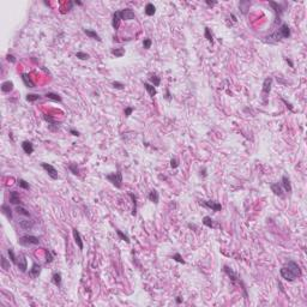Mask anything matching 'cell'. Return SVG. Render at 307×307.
I'll return each instance as SVG.
<instances>
[{"mask_svg": "<svg viewBox=\"0 0 307 307\" xmlns=\"http://www.w3.org/2000/svg\"><path fill=\"white\" fill-rule=\"evenodd\" d=\"M1 210H3L4 215H5L9 219H12V210H11V208H10L7 204H3V205H1Z\"/></svg>", "mask_w": 307, "mask_h": 307, "instance_id": "83f0119b", "label": "cell"}, {"mask_svg": "<svg viewBox=\"0 0 307 307\" xmlns=\"http://www.w3.org/2000/svg\"><path fill=\"white\" fill-rule=\"evenodd\" d=\"M52 282H53L56 287H61V282H62L61 274H60V272H55V274H53V276H52Z\"/></svg>", "mask_w": 307, "mask_h": 307, "instance_id": "cb8c5ba5", "label": "cell"}, {"mask_svg": "<svg viewBox=\"0 0 307 307\" xmlns=\"http://www.w3.org/2000/svg\"><path fill=\"white\" fill-rule=\"evenodd\" d=\"M40 99H41V96L37 95V94H28L27 95V101L28 102H35V101H37Z\"/></svg>", "mask_w": 307, "mask_h": 307, "instance_id": "f35d334b", "label": "cell"}, {"mask_svg": "<svg viewBox=\"0 0 307 307\" xmlns=\"http://www.w3.org/2000/svg\"><path fill=\"white\" fill-rule=\"evenodd\" d=\"M148 198H149V200H150V202L155 203V204H159L160 194H159V192H157L156 190H151V191H150V193H149V196H148Z\"/></svg>", "mask_w": 307, "mask_h": 307, "instance_id": "ffe728a7", "label": "cell"}, {"mask_svg": "<svg viewBox=\"0 0 307 307\" xmlns=\"http://www.w3.org/2000/svg\"><path fill=\"white\" fill-rule=\"evenodd\" d=\"M171 167H172L173 169L178 168V167H179V160H178V159H175V157H174V159H172V160H171Z\"/></svg>", "mask_w": 307, "mask_h": 307, "instance_id": "bcb514c9", "label": "cell"}, {"mask_svg": "<svg viewBox=\"0 0 307 307\" xmlns=\"http://www.w3.org/2000/svg\"><path fill=\"white\" fill-rule=\"evenodd\" d=\"M112 85H113V88H115V89H119V90H122L124 89V84L122 83H120V82H113L112 83Z\"/></svg>", "mask_w": 307, "mask_h": 307, "instance_id": "7dc6e473", "label": "cell"}, {"mask_svg": "<svg viewBox=\"0 0 307 307\" xmlns=\"http://www.w3.org/2000/svg\"><path fill=\"white\" fill-rule=\"evenodd\" d=\"M119 16H120V19L122 21H132L136 18V15L131 9H124L119 11Z\"/></svg>", "mask_w": 307, "mask_h": 307, "instance_id": "ba28073f", "label": "cell"}, {"mask_svg": "<svg viewBox=\"0 0 307 307\" xmlns=\"http://www.w3.org/2000/svg\"><path fill=\"white\" fill-rule=\"evenodd\" d=\"M199 204L204 208H208V209H211L214 211H221L222 210V205L218 203V202H215V200H199Z\"/></svg>", "mask_w": 307, "mask_h": 307, "instance_id": "5b68a950", "label": "cell"}, {"mask_svg": "<svg viewBox=\"0 0 307 307\" xmlns=\"http://www.w3.org/2000/svg\"><path fill=\"white\" fill-rule=\"evenodd\" d=\"M128 196L131 197V199H132V203H133V209H132V216H136L137 215V196L136 194H133V193H128Z\"/></svg>", "mask_w": 307, "mask_h": 307, "instance_id": "f546056e", "label": "cell"}, {"mask_svg": "<svg viewBox=\"0 0 307 307\" xmlns=\"http://www.w3.org/2000/svg\"><path fill=\"white\" fill-rule=\"evenodd\" d=\"M223 270H224V272H225V274H227V275L230 277V280H232L234 283H235L237 281H240V278L238 277V275H237V274H235V272H234L232 269H230L229 266L224 265V266H223Z\"/></svg>", "mask_w": 307, "mask_h": 307, "instance_id": "9a60e30c", "label": "cell"}, {"mask_svg": "<svg viewBox=\"0 0 307 307\" xmlns=\"http://www.w3.org/2000/svg\"><path fill=\"white\" fill-rule=\"evenodd\" d=\"M6 60L10 61V62H12V64L16 62V58H15L12 54H7V55H6Z\"/></svg>", "mask_w": 307, "mask_h": 307, "instance_id": "681fc988", "label": "cell"}, {"mask_svg": "<svg viewBox=\"0 0 307 307\" xmlns=\"http://www.w3.org/2000/svg\"><path fill=\"white\" fill-rule=\"evenodd\" d=\"M280 274L282 276V278H284L285 281L288 282H293L295 281L297 277L301 276V269L299 266V264L294 260H289L288 263H285L281 270H280Z\"/></svg>", "mask_w": 307, "mask_h": 307, "instance_id": "6da1fadb", "label": "cell"}, {"mask_svg": "<svg viewBox=\"0 0 307 307\" xmlns=\"http://www.w3.org/2000/svg\"><path fill=\"white\" fill-rule=\"evenodd\" d=\"M112 54L115 58H121L125 54V49L124 48H114V49H112Z\"/></svg>", "mask_w": 307, "mask_h": 307, "instance_id": "d6a6232c", "label": "cell"}, {"mask_svg": "<svg viewBox=\"0 0 307 307\" xmlns=\"http://www.w3.org/2000/svg\"><path fill=\"white\" fill-rule=\"evenodd\" d=\"M200 175H203L204 178L208 175V174H206V168H205V167H203V168L200 169Z\"/></svg>", "mask_w": 307, "mask_h": 307, "instance_id": "f5cc1de1", "label": "cell"}, {"mask_svg": "<svg viewBox=\"0 0 307 307\" xmlns=\"http://www.w3.org/2000/svg\"><path fill=\"white\" fill-rule=\"evenodd\" d=\"M22 149H23V151L27 154V155H31V154L34 152V145L29 140H24L22 143Z\"/></svg>", "mask_w": 307, "mask_h": 307, "instance_id": "5bb4252c", "label": "cell"}, {"mask_svg": "<svg viewBox=\"0 0 307 307\" xmlns=\"http://www.w3.org/2000/svg\"><path fill=\"white\" fill-rule=\"evenodd\" d=\"M68 169L71 171L72 174L79 175V168H78V166H77V163H70L68 165Z\"/></svg>", "mask_w": 307, "mask_h": 307, "instance_id": "e575fe53", "label": "cell"}, {"mask_svg": "<svg viewBox=\"0 0 307 307\" xmlns=\"http://www.w3.org/2000/svg\"><path fill=\"white\" fill-rule=\"evenodd\" d=\"M76 56L78 58V59H81V60H88V59H89V54H87V53H84V52H77V53H76Z\"/></svg>", "mask_w": 307, "mask_h": 307, "instance_id": "b9f144b4", "label": "cell"}, {"mask_svg": "<svg viewBox=\"0 0 307 307\" xmlns=\"http://www.w3.org/2000/svg\"><path fill=\"white\" fill-rule=\"evenodd\" d=\"M250 6H251L250 1H240V4H239V7H240V10L244 15L247 13V10H250Z\"/></svg>", "mask_w": 307, "mask_h": 307, "instance_id": "f1b7e54d", "label": "cell"}, {"mask_svg": "<svg viewBox=\"0 0 307 307\" xmlns=\"http://www.w3.org/2000/svg\"><path fill=\"white\" fill-rule=\"evenodd\" d=\"M271 85H272V78L271 77H268V78H265L264 82H263V95H264V97H266V95L270 94Z\"/></svg>", "mask_w": 307, "mask_h": 307, "instance_id": "7c38bea8", "label": "cell"}, {"mask_svg": "<svg viewBox=\"0 0 307 307\" xmlns=\"http://www.w3.org/2000/svg\"><path fill=\"white\" fill-rule=\"evenodd\" d=\"M18 244L21 246H33V245H39L40 244V239L37 237H34V235H23L19 238L18 240Z\"/></svg>", "mask_w": 307, "mask_h": 307, "instance_id": "3957f363", "label": "cell"}, {"mask_svg": "<svg viewBox=\"0 0 307 307\" xmlns=\"http://www.w3.org/2000/svg\"><path fill=\"white\" fill-rule=\"evenodd\" d=\"M271 191L276 194V196H278V197H283V188H282V186H281V184H278V182H275V184H271Z\"/></svg>", "mask_w": 307, "mask_h": 307, "instance_id": "e0dca14e", "label": "cell"}, {"mask_svg": "<svg viewBox=\"0 0 307 307\" xmlns=\"http://www.w3.org/2000/svg\"><path fill=\"white\" fill-rule=\"evenodd\" d=\"M285 61H287V62H288V64H289V65H290V67H294V64H293V61H291V60H290V59H288V58H285Z\"/></svg>", "mask_w": 307, "mask_h": 307, "instance_id": "11a10c76", "label": "cell"}, {"mask_svg": "<svg viewBox=\"0 0 307 307\" xmlns=\"http://www.w3.org/2000/svg\"><path fill=\"white\" fill-rule=\"evenodd\" d=\"M17 184H18L19 187H22V188H24V190H30L29 182H27L24 179H18V180H17Z\"/></svg>", "mask_w": 307, "mask_h": 307, "instance_id": "74e56055", "label": "cell"}, {"mask_svg": "<svg viewBox=\"0 0 307 307\" xmlns=\"http://www.w3.org/2000/svg\"><path fill=\"white\" fill-rule=\"evenodd\" d=\"M9 199H10V203H12V204H15V205L21 204V197H19L18 192H16V191H10Z\"/></svg>", "mask_w": 307, "mask_h": 307, "instance_id": "2e32d148", "label": "cell"}, {"mask_svg": "<svg viewBox=\"0 0 307 307\" xmlns=\"http://www.w3.org/2000/svg\"><path fill=\"white\" fill-rule=\"evenodd\" d=\"M7 253H9V257H10V259H11V262H12L15 265H17V260H18V257H16V254H15L13 250H12V248H9Z\"/></svg>", "mask_w": 307, "mask_h": 307, "instance_id": "ab89813d", "label": "cell"}, {"mask_svg": "<svg viewBox=\"0 0 307 307\" xmlns=\"http://www.w3.org/2000/svg\"><path fill=\"white\" fill-rule=\"evenodd\" d=\"M44 96H46L48 100H52V101H54V102H61V101H62L61 96L58 95V94H55V93H47Z\"/></svg>", "mask_w": 307, "mask_h": 307, "instance_id": "4316f807", "label": "cell"}, {"mask_svg": "<svg viewBox=\"0 0 307 307\" xmlns=\"http://www.w3.org/2000/svg\"><path fill=\"white\" fill-rule=\"evenodd\" d=\"M41 167L48 173V175L53 179V180H56L58 178H59V175H58V171L52 166V165H49V163H41Z\"/></svg>", "mask_w": 307, "mask_h": 307, "instance_id": "52a82bcc", "label": "cell"}, {"mask_svg": "<svg viewBox=\"0 0 307 307\" xmlns=\"http://www.w3.org/2000/svg\"><path fill=\"white\" fill-rule=\"evenodd\" d=\"M18 225L23 230H31L35 225V222L31 221V219H27V218H19L18 219Z\"/></svg>", "mask_w": 307, "mask_h": 307, "instance_id": "9c48e42d", "label": "cell"}, {"mask_svg": "<svg viewBox=\"0 0 307 307\" xmlns=\"http://www.w3.org/2000/svg\"><path fill=\"white\" fill-rule=\"evenodd\" d=\"M13 90V83L11 81H6L1 84V91L5 93V94H9Z\"/></svg>", "mask_w": 307, "mask_h": 307, "instance_id": "603a6c76", "label": "cell"}, {"mask_svg": "<svg viewBox=\"0 0 307 307\" xmlns=\"http://www.w3.org/2000/svg\"><path fill=\"white\" fill-rule=\"evenodd\" d=\"M206 4H208L209 6H212V5H216L217 1H209V0H206Z\"/></svg>", "mask_w": 307, "mask_h": 307, "instance_id": "db71d44e", "label": "cell"}, {"mask_svg": "<svg viewBox=\"0 0 307 307\" xmlns=\"http://www.w3.org/2000/svg\"><path fill=\"white\" fill-rule=\"evenodd\" d=\"M1 268H3L4 270H9V269H10V262H9L4 256H1Z\"/></svg>", "mask_w": 307, "mask_h": 307, "instance_id": "60d3db41", "label": "cell"}, {"mask_svg": "<svg viewBox=\"0 0 307 307\" xmlns=\"http://www.w3.org/2000/svg\"><path fill=\"white\" fill-rule=\"evenodd\" d=\"M289 36H290V28L288 27V24L283 23L276 33L271 34L270 36H268V37H265V39H268V40H266L268 42H271V43H272V42H277V41H280V40H282V39H288Z\"/></svg>", "mask_w": 307, "mask_h": 307, "instance_id": "7a4b0ae2", "label": "cell"}, {"mask_svg": "<svg viewBox=\"0 0 307 307\" xmlns=\"http://www.w3.org/2000/svg\"><path fill=\"white\" fill-rule=\"evenodd\" d=\"M17 266L22 272H25L28 269V262H27V257L23 253H19L18 256V260H17Z\"/></svg>", "mask_w": 307, "mask_h": 307, "instance_id": "30bf717a", "label": "cell"}, {"mask_svg": "<svg viewBox=\"0 0 307 307\" xmlns=\"http://www.w3.org/2000/svg\"><path fill=\"white\" fill-rule=\"evenodd\" d=\"M281 186L282 188L287 192V193H291V184H290V180L287 175H283L282 176V182H281Z\"/></svg>", "mask_w": 307, "mask_h": 307, "instance_id": "4fadbf2b", "label": "cell"}, {"mask_svg": "<svg viewBox=\"0 0 307 307\" xmlns=\"http://www.w3.org/2000/svg\"><path fill=\"white\" fill-rule=\"evenodd\" d=\"M120 16H119V11H115L113 13V19H112V25L114 28V30H118L120 27Z\"/></svg>", "mask_w": 307, "mask_h": 307, "instance_id": "44dd1931", "label": "cell"}, {"mask_svg": "<svg viewBox=\"0 0 307 307\" xmlns=\"http://www.w3.org/2000/svg\"><path fill=\"white\" fill-rule=\"evenodd\" d=\"M150 82H151V84L154 87H159L161 84V78H160V77H157V76H155V74H152L150 77Z\"/></svg>", "mask_w": 307, "mask_h": 307, "instance_id": "836d02e7", "label": "cell"}, {"mask_svg": "<svg viewBox=\"0 0 307 307\" xmlns=\"http://www.w3.org/2000/svg\"><path fill=\"white\" fill-rule=\"evenodd\" d=\"M155 12H156L155 5L151 4V3L146 4V6H145V15L146 16H154V15H155Z\"/></svg>", "mask_w": 307, "mask_h": 307, "instance_id": "d4e9b609", "label": "cell"}, {"mask_svg": "<svg viewBox=\"0 0 307 307\" xmlns=\"http://www.w3.org/2000/svg\"><path fill=\"white\" fill-rule=\"evenodd\" d=\"M16 211H17V214L19 215V216H25V217H30V212L27 210V209H24L23 206H19V205H17V208H16Z\"/></svg>", "mask_w": 307, "mask_h": 307, "instance_id": "4dcf8cb0", "label": "cell"}, {"mask_svg": "<svg viewBox=\"0 0 307 307\" xmlns=\"http://www.w3.org/2000/svg\"><path fill=\"white\" fill-rule=\"evenodd\" d=\"M175 262H178V263H180V264H185V260L182 259V257H181V254L180 253H175V254H173V257H172Z\"/></svg>", "mask_w": 307, "mask_h": 307, "instance_id": "ee69618b", "label": "cell"}, {"mask_svg": "<svg viewBox=\"0 0 307 307\" xmlns=\"http://www.w3.org/2000/svg\"><path fill=\"white\" fill-rule=\"evenodd\" d=\"M44 254H46V263H52L54 259V253L50 250H44Z\"/></svg>", "mask_w": 307, "mask_h": 307, "instance_id": "d590c367", "label": "cell"}, {"mask_svg": "<svg viewBox=\"0 0 307 307\" xmlns=\"http://www.w3.org/2000/svg\"><path fill=\"white\" fill-rule=\"evenodd\" d=\"M134 110V108L133 107H126L125 108V110H124V113H125V116H130L131 114H132V112Z\"/></svg>", "mask_w": 307, "mask_h": 307, "instance_id": "c3c4849f", "label": "cell"}, {"mask_svg": "<svg viewBox=\"0 0 307 307\" xmlns=\"http://www.w3.org/2000/svg\"><path fill=\"white\" fill-rule=\"evenodd\" d=\"M204 35H205V39L209 41V42H214V39H212V34H211V31H210V29L209 28H205V33H204Z\"/></svg>", "mask_w": 307, "mask_h": 307, "instance_id": "7bdbcfd3", "label": "cell"}, {"mask_svg": "<svg viewBox=\"0 0 307 307\" xmlns=\"http://www.w3.org/2000/svg\"><path fill=\"white\" fill-rule=\"evenodd\" d=\"M22 81H23V83H24V85H25L27 88H34V87H35L34 82L31 81L30 76H29L28 73H22Z\"/></svg>", "mask_w": 307, "mask_h": 307, "instance_id": "d6986e66", "label": "cell"}, {"mask_svg": "<svg viewBox=\"0 0 307 307\" xmlns=\"http://www.w3.org/2000/svg\"><path fill=\"white\" fill-rule=\"evenodd\" d=\"M83 31H84V34L87 35V36H89L90 39H94V40H96V41H99V42H101V37H100V35L95 31V30H90V29H83Z\"/></svg>", "mask_w": 307, "mask_h": 307, "instance_id": "7402d4cb", "label": "cell"}, {"mask_svg": "<svg viewBox=\"0 0 307 307\" xmlns=\"http://www.w3.org/2000/svg\"><path fill=\"white\" fill-rule=\"evenodd\" d=\"M165 99H166L167 101H171V100H172V95H171V93H169V89L166 90V96H165Z\"/></svg>", "mask_w": 307, "mask_h": 307, "instance_id": "f907efd6", "label": "cell"}, {"mask_svg": "<svg viewBox=\"0 0 307 307\" xmlns=\"http://www.w3.org/2000/svg\"><path fill=\"white\" fill-rule=\"evenodd\" d=\"M115 232H116L118 237H119V238H120V239H121L122 241H125V242L130 244V238H128V237H127V235H126L125 233H122V232H121V230H119V229H116V230H115Z\"/></svg>", "mask_w": 307, "mask_h": 307, "instance_id": "8d00e7d4", "label": "cell"}, {"mask_svg": "<svg viewBox=\"0 0 307 307\" xmlns=\"http://www.w3.org/2000/svg\"><path fill=\"white\" fill-rule=\"evenodd\" d=\"M151 44H152V41H151L150 39H144V41H143V47H144L145 49H149V48L151 47Z\"/></svg>", "mask_w": 307, "mask_h": 307, "instance_id": "f6af8a7d", "label": "cell"}, {"mask_svg": "<svg viewBox=\"0 0 307 307\" xmlns=\"http://www.w3.org/2000/svg\"><path fill=\"white\" fill-rule=\"evenodd\" d=\"M176 303H181V297L180 296L176 297Z\"/></svg>", "mask_w": 307, "mask_h": 307, "instance_id": "680465c9", "label": "cell"}, {"mask_svg": "<svg viewBox=\"0 0 307 307\" xmlns=\"http://www.w3.org/2000/svg\"><path fill=\"white\" fill-rule=\"evenodd\" d=\"M74 4L78 5V6H82V5H83V3H82V1H78V0H77V1H74Z\"/></svg>", "mask_w": 307, "mask_h": 307, "instance_id": "6f0895ef", "label": "cell"}, {"mask_svg": "<svg viewBox=\"0 0 307 307\" xmlns=\"http://www.w3.org/2000/svg\"><path fill=\"white\" fill-rule=\"evenodd\" d=\"M144 88H145V90L148 91V94L151 96V97H154L156 95V89H155V87H154L152 84H150V83H144Z\"/></svg>", "mask_w": 307, "mask_h": 307, "instance_id": "484cf974", "label": "cell"}, {"mask_svg": "<svg viewBox=\"0 0 307 307\" xmlns=\"http://www.w3.org/2000/svg\"><path fill=\"white\" fill-rule=\"evenodd\" d=\"M40 272H41V265L37 264V263H34L33 266H31V269H30V271H29L30 276L34 277V278H36V277H39Z\"/></svg>", "mask_w": 307, "mask_h": 307, "instance_id": "ac0fdd59", "label": "cell"}, {"mask_svg": "<svg viewBox=\"0 0 307 307\" xmlns=\"http://www.w3.org/2000/svg\"><path fill=\"white\" fill-rule=\"evenodd\" d=\"M72 234H73V239H74V242L77 244V246L79 247L81 251H83L84 248V245H83V240H82V237H81V233L77 230L76 228L72 229Z\"/></svg>", "mask_w": 307, "mask_h": 307, "instance_id": "8fae6325", "label": "cell"}, {"mask_svg": "<svg viewBox=\"0 0 307 307\" xmlns=\"http://www.w3.org/2000/svg\"><path fill=\"white\" fill-rule=\"evenodd\" d=\"M70 133H71L72 136H77V137L79 136V132H78V131H76V130H73V128H71V130H70Z\"/></svg>", "mask_w": 307, "mask_h": 307, "instance_id": "816d5d0a", "label": "cell"}, {"mask_svg": "<svg viewBox=\"0 0 307 307\" xmlns=\"http://www.w3.org/2000/svg\"><path fill=\"white\" fill-rule=\"evenodd\" d=\"M106 179H107L109 182H112L116 188H121V185H122V174H121L120 172L108 174V175H106Z\"/></svg>", "mask_w": 307, "mask_h": 307, "instance_id": "277c9868", "label": "cell"}, {"mask_svg": "<svg viewBox=\"0 0 307 307\" xmlns=\"http://www.w3.org/2000/svg\"><path fill=\"white\" fill-rule=\"evenodd\" d=\"M203 224L206 225L208 228H214V219L210 217V216H204L203 217Z\"/></svg>", "mask_w": 307, "mask_h": 307, "instance_id": "1f68e13d", "label": "cell"}, {"mask_svg": "<svg viewBox=\"0 0 307 307\" xmlns=\"http://www.w3.org/2000/svg\"><path fill=\"white\" fill-rule=\"evenodd\" d=\"M269 4L272 6V9H274V11H275V13H276L275 24H277V23L281 21V16H282V13L284 12V9H283V6H282L281 4H278V3H275V1H270Z\"/></svg>", "mask_w": 307, "mask_h": 307, "instance_id": "8992f818", "label": "cell"}, {"mask_svg": "<svg viewBox=\"0 0 307 307\" xmlns=\"http://www.w3.org/2000/svg\"><path fill=\"white\" fill-rule=\"evenodd\" d=\"M188 228H192V229H197V225H194V224H191V223H188Z\"/></svg>", "mask_w": 307, "mask_h": 307, "instance_id": "9f6ffc18", "label": "cell"}]
</instances>
